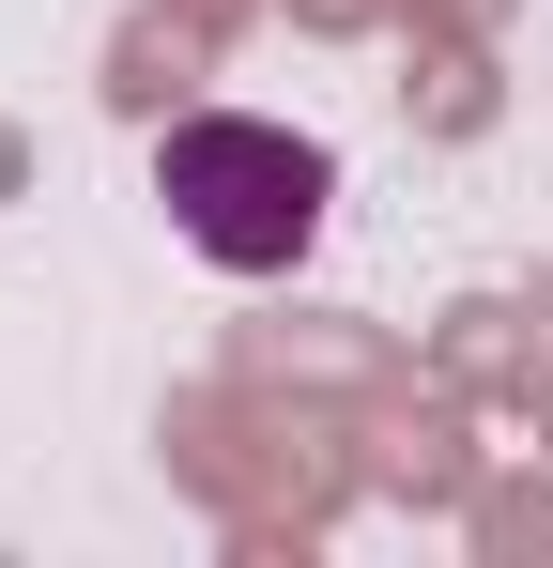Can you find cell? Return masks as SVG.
I'll return each mask as SVG.
<instances>
[{
  "label": "cell",
  "instance_id": "1",
  "mask_svg": "<svg viewBox=\"0 0 553 568\" xmlns=\"http://www.w3.org/2000/svg\"><path fill=\"white\" fill-rule=\"evenodd\" d=\"M154 200L184 215L200 262L276 277V262H308V231H323L339 170H323L292 123H231V108H200V123H170V154H154Z\"/></svg>",
  "mask_w": 553,
  "mask_h": 568
}]
</instances>
